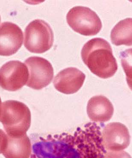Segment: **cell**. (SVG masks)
I'll use <instances>...</instances> for the list:
<instances>
[{
	"mask_svg": "<svg viewBox=\"0 0 132 158\" xmlns=\"http://www.w3.org/2000/svg\"><path fill=\"white\" fill-rule=\"evenodd\" d=\"M111 39L116 46H132V18L125 19L116 24L111 31Z\"/></svg>",
	"mask_w": 132,
	"mask_h": 158,
	"instance_id": "4fadbf2b",
	"label": "cell"
},
{
	"mask_svg": "<svg viewBox=\"0 0 132 158\" xmlns=\"http://www.w3.org/2000/svg\"><path fill=\"white\" fill-rule=\"evenodd\" d=\"M120 58L128 86L132 85V48L121 52Z\"/></svg>",
	"mask_w": 132,
	"mask_h": 158,
	"instance_id": "5bb4252c",
	"label": "cell"
},
{
	"mask_svg": "<svg viewBox=\"0 0 132 158\" xmlns=\"http://www.w3.org/2000/svg\"><path fill=\"white\" fill-rule=\"evenodd\" d=\"M25 63L29 69V78L26 86L32 89L40 90L52 82L54 70L52 64L45 59L38 56L28 58Z\"/></svg>",
	"mask_w": 132,
	"mask_h": 158,
	"instance_id": "8992f818",
	"label": "cell"
},
{
	"mask_svg": "<svg viewBox=\"0 0 132 158\" xmlns=\"http://www.w3.org/2000/svg\"><path fill=\"white\" fill-rule=\"evenodd\" d=\"M1 16H0V22H1Z\"/></svg>",
	"mask_w": 132,
	"mask_h": 158,
	"instance_id": "ac0fdd59",
	"label": "cell"
},
{
	"mask_svg": "<svg viewBox=\"0 0 132 158\" xmlns=\"http://www.w3.org/2000/svg\"><path fill=\"white\" fill-rule=\"evenodd\" d=\"M7 146L2 152L5 157L30 158L32 145L27 134L18 137L7 135Z\"/></svg>",
	"mask_w": 132,
	"mask_h": 158,
	"instance_id": "7c38bea8",
	"label": "cell"
},
{
	"mask_svg": "<svg viewBox=\"0 0 132 158\" xmlns=\"http://www.w3.org/2000/svg\"><path fill=\"white\" fill-rule=\"evenodd\" d=\"M87 113L89 118L94 122L109 121L114 114V107L107 97L102 95L96 96L88 101Z\"/></svg>",
	"mask_w": 132,
	"mask_h": 158,
	"instance_id": "8fae6325",
	"label": "cell"
},
{
	"mask_svg": "<svg viewBox=\"0 0 132 158\" xmlns=\"http://www.w3.org/2000/svg\"><path fill=\"white\" fill-rule=\"evenodd\" d=\"M85 75L77 68L70 67L60 71L55 77L53 84L55 89L63 94L77 92L83 86Z\"/></svg>",
	"mask_w": 132,
	"mask_h": 158,
	"instance_id": "30bf717a",
	"label": "cell"
},
{
	"mask_svg": "<svg viewBox=\"0 0 132 158\" xmlns=\"http://www.w3.org/2000/svg\"><path fill=\"white\" fill-rule=\"evenodd\" d=\"M23 34L13 23L6 22L0 26V56H10L16 53L22 46Z\"/></svg>",
	"mask_w": 132,
	"mask_h": 158,
	"instance_id": "9c48e42d",
	"label": "cell"
},
{
	"mask_svg": "<svg viewBox=\"0 0 132 158\" xmlns=\"http://www.w3.org/2000/svg\"><path fill=\"white\" fill-rule=\"evenodd\" d=\"M106 152L100 127L89 122L71 132L40 137L30 158H103Z\"/></svg>",
	"mask_w": 132,
	"mask_h": 158,
	"instance_id": "6da1fadb",
	"label": "cell"
},
{
	"mask_svg": "<svg viewBox=\"0 0 132 158\" xmlns=\"http://www.w3.org/2000/svg\"><path fill=\"white\" fill-rule=\"evenodd\" d=\"M102 143L107 151H119L126 148L130 143L128 128L119 122L106 125L102 132Z\"/></svg>",
	"mask_w": 132,
	"mask_h": 158,
	"instance_id": "ba28073f",
	"label": "cell"
},
{
	"mask_svg": "<svg viewBox=\"0 0 132 158\" xmlns=\"http://www.w3.org/2000/svg\"><path fill=\"white\" fill-rule=\"evenodd\" d=\"M103 158H132L128 153L124 151H107Z\"/></svg>",
	"mask_w": 132,
	"mask_h": 158,
	"instance_id": "9a60e30c",
	"label": "cell"
},
{
	"mask_svg": "<svg viewBox=\"0 0 132 158\" xmlns=\"http://www.w3.org/2000/svg\"><path fill=\"white\" fill-rule=\"evenodd\" d=\"M29 72L26 65L19 61H11L0 69V86L10 91L21 89L28 80Z\"/></svg>",
	"mask_w": 132,
	"mask_h": 158,
	"instance_id": "52a82bcc",
	"label": "cell"
},
{
	"mask_svg": "<svg viewBox=\"0 0 132 158\" xmlns=\"http://www.w3.org/2000/svg\"><path fill=\"white\" fill-rule=\"evenodd\" d=\"M53 41L52 29L43 20L31 22L25 30L24 45L32 53L41 54L47 52L52 47Z\"/></svg>",
	"mask_w": 132,
	"mask_h": 158,
	"instance_id": "277c9868",
	"label": "cell"
},
{
	"mask_svg": "<svg viewBox=\"0 0 132 158\" xmlns=\"http://www.w3.org/2000/svg\"><path fill=\"white\" fill-rule=\"evenodd\" d=\"M81 56L91 72L100 78H111L117 72V61L111 45L103 39H92L85 43L82 49Z\"/></svg>",
	"mask_w": 132,
	"mask_h": 158,
	"instance_id": "7a4b0ae2",
	"label": "cell"
},
{
	"mask_svg": "<svg viewBox=\"0 0 132 158\" xmlns=\"http://www.w3.org/2000/svg\"><path fill=\"white\" fill-rule=\"evenodd\" d=\"M0 122L8 136H23L26 134L31 126L30 110L22 102L13 100L6 101L1 105Z\"/></svg>",
	"mask_w": 132,
	"mask_h": 158,
	"instance_id": "3957f363",
	"label": "cell"
},
{
	"mask_svg": "<svg viewBox=\"0 0 132 158\" xmlns=\"http://www.w3.org/2000/svg\"><path fill=\"white\" fill-rule=\"evenodd\" d=\"M66 20L73 30L85 36L97 35L102 27L101 21L97 14L83 6L71 9L67 15Z\"/></svg>",
	"mask_w": 132,
	"mask_h": 158,
	"instance_id": "5b68a950",
	"label": "cell"
},
{
	"mask_svg": "<svg viewBox=\"0 0 132 158\" xmlns=\"http://www.w3.org/2000/svg\"><path fill=\"white\" fill-rule=\"evenodd\" d=\"M1 97H0V115H1Z\"/></svg>",
	"mask_w": 132,
	"mask_h": 158,
	"instance_id": "e0dca14e",
	"label": "cell"
},
{
	"mask_svg": "<svg viewBox=\"0 0 132 158\" xmlns=\"http://www.w3.org/2000/svg\"><path fill=\"white\" fill-rule=\"evenodd\" d=\"M7 135L2 130L0 129V154L2 153L7 146Z\"/></svg>",
	"mask_w": 132,
	"mask_h": 158,
	"instance_id": "2e32d148",
	"label": "cell"
}]
</instances>
